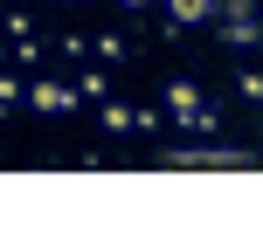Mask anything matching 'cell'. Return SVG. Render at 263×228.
I'll use <instances>...</instances> for the list:
<instances>
[{
  "label": "cell",
  "instance_id": "1",
  "mask_svg": "<svg viewBox=\"0 0 263 228\" xmlns=\"http://www.w3.org/2000/svg\"><path fill=\"white\" fill-rule=\"evenodd\" d=\"M173 7H180V21H201V14H208V0H173Z\"/></svg>",
  "mask_w": 263,
  "mask_h": 228
}]
</instances>
